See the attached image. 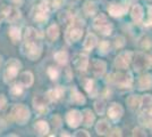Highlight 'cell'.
<instances>
[{
	"instance_id": "1",
	"label": "cell",
	"mask_w": 152,
	"mask_h": 137,
	"mask_svg": "<svg viewBox=\"0 0 152 137\" xmlns=\"http://www.w3.org/2000/svg\"><path fill=\"white\" fill-rule=\"evenodd\" d=\"M23 50L25 56H27L32 61H35L40 57L42 53V42H41V34L37 31V29L34 27L26 29Z\"/></svg>"
},
{
	"instance_id": "2",
	"label": "cell",
	"mask_w": 152,
	"mask_h": 137,
	"mask_svg": "<svg viewBox=\"0 0 152 137\" xmlns=\"http://www.w3.org/2000/svg\"><path fill=\"white\" fill-rule=\"evenodd\" d=\"M10 116L14 121H16L18 124H25L31 117V113H30V110L27 109V106L23 104H17L13 106L10 111Z\"/></svg>"
},
{
	"instance_id": "3",
	"label": "cell",
	"mask_w": 152,
	"mask_h": 137,
	"mask_svg": "<svg viewBox=\"0 0 152 137\" xmlns=\"http://www.w3.org/2000/svg\"><path fill=\"white\" fill-rule=\"evenodd\" d=\"M107 81L111 82V84H116L121 88H129L132 86V82H133V78H132V74L129 72H127V73H114V74L108 76Z\"/></svg>"
},
{
	"instance_id": "4",
	"label": "cell",
	"mask_w": 152,
	"mask_h": 137,
	"mask_svg": "<svg viewBox=\"0 0 152 137\" xmlns=\"http://www.w3.org/2000/svg\"><path fill=\"white\" fill-rule=\"evenodd\" d=\"M132 61H133L134 69L136 71L148 70V69H150V66L152 64L151 56H149L145 53H136L132 59Z\"/></svg>"
},
{
	"instance_id": "5",
	"label": "cell",
	"mask_w": 152,
	"mask_h": 137,
	"mask_svg": "<svg viewBox=\"0 0 152 137\" xmlns=\"http://www.w3.org/2000/svg\"><path fill=\"white\" fill-rule=\"evenodd\" d=\"M93 26L104 36H109L113 31V24L108 21L104 14H100L96 16V19L93 21Z\"/></svg>"
},
{
	"instance_id": "6",
	"label": "cell",
	"mask_w": 152,
	"mask_h": 137,
	"mask_svg": "<svg viewBox=\"0 0 152 137\" xmlns=\"http://www.w3.org/2000/svg\"><path fill=\"white\" fill-rule=\"evenodd\" d=\"M20 63H19L17 59H12L7 62L6 64V69H5V72H4V77H5V81L8 82V81H12L14 79L17 77L18 74V71L20 70Z\"/></svg>"
},
{
	"instance_id": "7",
	"label": "cell",
	"mask_w": 152,
	"mask_h": 137,
	"mask_svg": "<svg viewBox=\"0 0 152 137\" xmlns=\"http://www.w3.org/2000/svg\"><path fill=\"white\" fill-rule=\"evenodd\" d=\"M33 20L38 23H45L49 19V10L47 2L42 1L41 4H38L33 9Z\"/></svg>"
},
{
	"instance_id": "8",
	"label": "cell",
	"mask_w": 152,
	"mask_h": 137,
	"mask_svg": "<svg viewBox=\"0 0 152 137\" xmlns=\"http://www.w3.org/2000/svg\"><path fill=\"white\" fill-rule=\"evenodd\" d=\"M83 114L77 110H72L66 114V122L70 128H76L82 124Z\"/></svg>"
},
{
	"instance_id": "9",
	"label": "cell",
	"mask_w": 152,
	"mask_h": 137,
	"mask_svg": "<svg viewBox=\"0 0 152 137\" xmlns=\"http://www.w3.org/2000/svg\"><path fill=\"white\" fill-rule=\"evenodd\" d=\"M2 16L8 22H16L20 17V12L14 6H5L2 8Z\"/></svg>"
},
{
	"instance_id": "10",
	"label": "cell",
	"mask_w": 152,
	"mask_h": 137,
	"mask_svg": "<svg viewBox=\"0 0 152 137\" xmlns=\"http://www.w3.org/2000/svg\"><path fill=\"white\" fill-rule=\"evenodd\" d=\"M131 62H132V53L123 52L116 57V59H115V65H116V67H118V69H127Z\"/></svg>"
},
{
	"instance_id": "11",
	"label": "cell",
	"mask_w": 152,
	"mask_h": 137,
	"mask_svg": "<svg viewBox=\"0 0 152 137\" xmlns=\"http://www.w3.org/2000/svg\"><path fill=\"white\" fill-rule=\"evenodd\" d=\"M83 29L78 25H73L68 29V31L66 32V40L72 44V42H76L82 38Z\"/></svg>"
},
{
	"instance_id": "12",
	"label": "cell",
	"mask_w": 152,
	"mask_h": 137,
	"mask_svg": "<svg viewBox=\"0 0 152 137\" xmlns=\"http://www.w3.org/2000/svg\"><path fill=\"white\" fill-rule=\"evenodd\" d=\"M73 64L77 70L80 71H85L89 66V57L85 54H76L74 59H73Z\"/></svg>"
},
{
	"instance_id": "13",
	"label": "cell",
	"mask_w": 152,
	"mask_h": 137,
	"mask_svg": "<svg viewBox=\"0 0 152 137\" xmlns=\"http://www.w3.org/2000/svg\"><path fill=\"white\" fill-rule=\"evenodd\" d=\"M124 114V109L121 107V104L113 103L108 109V117L110 118L113 121H118Z\"/></svg>"
},
{
	"instance_id": "14",
	"label": "cell",
	"mask_w": 152,
	"mask_h": 137,
	"mask_svg": "<svg viewBox=\"0 0 152 137\" xmlns=\"http://www.w3.org/2000/svg\"><path fill=\"white\" fill-rule=\"evenodd\" d=\"M127 9L128 7L125 5H121V4H110L108 6V12L111 16L115 17H118V16H123L127 13Z\"/></svg>"
},
{
	"instance_id": "15",
	"label": "cell",
	"mask_w": 152,
	"mask_h": 137,
	"mask_svg": "<svg viewBox=\"0 0 152 137\" xmlns=\"http://www.w3.org/2000/svg\"><path fill=\"white\" fill-rule=\"evenodd\" d=\"M139 121L142 126H145V127H152V106L144 107L143 112L140 114Z\"/></svg>"
},
{
	"instance_id": "16",
	"label": "cell",
	"mask_w": 152,
	"mask_h": 137,
	"mask_svg": "<svg viewBox=\"0 0 152 137\" xmlns=\"http://www.w3.org/2000/svg\"><path fill=\"white\" fill-rule=\"evenodd\" d=\"M33 106L39 112L47 111L48 103H47V99H45V96L43 95H37L35 97L33 98Z\"/></svg>"
},
{
	"instance_id": "17",
	"label": "cell",
	"mask_w": 152,
	"mask_h": 137,
	"mask_svg": "<svg viewBox=\"0 0 152 137\" xmlns=\"http://www.w3.org/2000/svg\"><path fill=\"white\" fill-rule=\"evenodd\" d=\"M33 81H34V78H33V74L31 72H23L20 76H19V80H18V84L23 87H31L33 85Z\"/></svg>"
},
{
	"instance_id": "18",
	"label": "cell",
	"mask_w": 152,
	"mask_h": 137,
	"mask_svg": "<svg viewBox=\"0 0 152 137\" xmlns=\"http://www.w3.org/2000/svg\"><path fill=\"white\" fill-rule=\"evenodd\" d=\"M64 93H65V89H64L63 87H56V88L50 89V90L48 91L47 96L52 102H57L58 99H60V98L63 97Z\"/></svg>"
},
{
	"instance_id": "19",
	"label": "cell",
	"mask_w": 152,
	"mask_h": 137,
	"mask_svg": "<svg viewBox=\"0 0 152 137\" xmlns=\"http://www.w3.org/2000/svg\"><path fill=\"white\" fill-rule=\"evenodd\" d=\"M106 69H107V64L103 61H100V59L93 61L92 70H93V73H94L95 76H102L106 72Z\"/></svg>"
},
{
	"instance_id": "20",
	"label": "cell",
	"mask_w": 152,
	"mask_h": 137,
	"mask_svg": "<svg viewBox=\"0 0 152 137\" xmlns=\"http://www.w3.org/2000/svg\"><path fill=\"white\" fill-rule=\"evenodd\" d=\"M95 130L98 133V135H108L110 133V124H108L107 120H100L98 121V124L95 126Z\"/></svg>"
},
{
	"instance_id": "21",
	"label": "cell",
	"mask_w": 152,
	"mask_h": 137,
	"mask_svg": "<svg viewBox=\"0 0 152 137\" xmlns=\"http://www.w3.org/2000/svg\"><path fill=\"white\" fill-rule=\"evenodd\" d=\"M152 87V76L151 74H144L139 80V88L141 90L150 89Z\"/></svg>"
},
{
	"instance_id": "22",
	"label": "cell",
	"mask_w": 152,
	"mask_h": 137,
	"mask_svg": "<svg viewBox=\"0 0 152 137\" xmlns=\"http://www.w3.org/2000/svg\"><path fill=\"white\" fill-rule=\"evenodd\" d=\"M34 129L38 133V135H40V136H45L49 133V126H48V124L45 121L40 120V121H37L34 124Z\"/></svg>"
},
{
	"instance_id": "23",
	"label": "cell",
	"mask_w": 152,
	"mask_h": 137,
	"mask_svg": "<svg viewBox=\"0 0 152 137\" xmlns=\"http://www.w3.org/2000/svg\"><path fill=\"white\" fill-rule=\"evenodd\" d=\"M70 99L75 104H84L85 103V97L82 95V93H80L74 87L70 89Z\"/></svg>"
},
{
	"instance_id": "24",
	"label": "cell",
	"mask_w": 152,
	"mask_h": 137,
	"mask_svg": "<svg viewBox=\"0 0 152 137\" xmlns=\"http://www.w3.org/2000/svg\"><path fill=\"white\" fill-rule=\"evenodd\" d=\"M96 41H98V38L95 37L94 34L92 33H89L86 36V38L84 40V44H83V47L85 50H92L94 48V46L96 45Z\"/></svg>"
},
{
	"instance_id": "25",
	"label": "cell",
	"mask_w": 152,
	"mask_h": 137,
	"mask_svg": "<svg viewBox=\"0 0 152 137\" xmlns=\"http://www.w3.org/2000/svg\"><path fill=\"white\" fill-rule=\"evenodd\" d=\"M126 104L131 110H137L141 106V97L137 95H132L126 99Z\"/></svg>"
},
{
	"instance_id": "26",
	"label": "cell",
	"mask_w": 152,
	"mask_h": 137,
	"mask_svg": "<svg viewBox=\"0 0 152 137\" xmlns=\"http://www.w3.org/2000/svg\"><path fill=\"white\" fill-rule=\"evenodd\" d=\"M143 8L140 6V5H135L133 7V9H132V19L135 23H140L142 19H143Z\"/></svg>"
},
{
	"instance_id": "27",
	"label": "cell",
	"mask_w": 152,
	"mask_h": 137,
	"mask_svg": "<svg viewBox=\"0 0 152 137\" xmlns=\"http://www.w3.org/2000/svg\"><path fill=\"white\" fill-rule=\"evenodd\" d=\"M84 87H85V90L91 95V97H94L96 95V87H95V84L93 80L85 79L84 80Z\"/></svg>"
},
{
	"instance_id": "28",
	"label": "cell",
	"mask_w": 152,
	"mask_h": 137,
	"mask_svg": "<svg viewBox=\"0 0 152 137\" xmlns=\"http://www.w3.org/2000/svg\"><path fill=\"white\" fill-rule=\"evenodd\" d=\"M83 114V120H84V124L86 126V127H91L93 122H94V114L92 113L91 110H84L82 112Z\"/></svg>"
},
{
	"instance_id": "29",
	"label": "cell",
	"mask_w": 152,
	"mask_h": 137,
	"mask_svg": "<svg viewBox=\"0 0 152 137\" xmlns=\"http://www.w3.org/2000/svg\"><path fill=\"white\" fill-rule=\"evenodd\" d=\"M47 36L49 37L50 40H56L59 37V27L57 24H51L48 29H47Z\"/></svg>"
},
{
	"instance_id": "30",
	"label": "cell",
	"mask_w": 152,
	"mask_h": 137,
	"mask_svg": "<svg viewBox=\"0 0 152 137\" xmlns=\"http://www.w3.org/2000/svg\"><path fill=\"white\" fill-rule=\"evenodd\" d=\"M83 9H84V12H85L86 15L92 16V15L96 14V12H98V6L95 5L93 1H86L84 7H83Z\"/></svg>"
},
{
	"instance_id": "31",
	"label": "cell",
	"mask_w": 152,
	"mask_h": 137,
	"mask_svg": "<svg viewBox=\"0 0 152 137\" xmlns=\"http://www.w3.org/2000/svg\"><path fill=\"white\" fill-rule=\"evenodd\" d=\"M55 59L59 64H66L67 61H68V54L65 50H59V52L55 54Z\"/></svg>"
},
{
	"instance_id": "32",
	"label": "cell",
	"mask_w": 152,
	"mask_h": 137,
	"mask_svg": "<svg viewBox=\"0 0 152 137\" xmlns=\"http://www.w3.org/2000/svg\"><path fill=\"white\" fill-rule=\"evenodd\" d=\"M9 37H10V39L13 42H17L19 39H20V31H19L18 27H16V26H12L10 29H9Z\"/></svg>"
},
{
	"instance_id": "33",
	"label": "cell",
	"mask_w": 152,
	"mask_h": 137,
	"mask_svg": "<svg viewBox=\"0 0 152 137\" xmlns=\"http://www.w3.org/2000/svg\"><path fill=\"white\" fill-rule=\"evenodd\" d=\"M59 21L65 24H70V22H73V16L68 12H63L59 14Z\"/></svg>"
},
{
	"instance_id": "34",
	"label": "cell",
	"mask_w": 152,
	"mask_h": 137,
	"mask_svg": "<svg viewBox=\"0 0 152 137\" xmlns=\"http://www.w3.org/2000/svg\"><path fill=\"white\" fill-rule=\"evenodd\" d=\"M94 109H95V111H96V113H98V114L102 116V114L104 113V110H106V104H104V101H102V99H100V101H96V102L94 103Z\"/></svg>"
},
{
	"instance_id": "35",
	"label": "cell",
	"mask_w": 152,
	"mask_h": 137,
	"mask_svg": "<svg viewBox=\"0 0 152 137\" xmlns=\"http://www.w3.org/2000/svg\"><path fill=\"white\" fill-rule=\"evenodd\" d=\"M141 105H143V107H149L152 106V96L151 95H144L141 98Z\"/></svg>"
},
{
	"instance_id": "36",
	"label": "cell",
	"mask_w": 152,
	"mask_h": 137,
	"mask_svg": "<svg viewBox=\"0 0 152 137\" xmlns=\"http://www.w3.org/2000/svg\"><path fill=\"white\" fill-rule=\"evenodd\" d=\"M10 93H12L13 96H19V95H22V93H23V86H20L19 84L14 85L12 87V89H10Z\"/></svg>"
},
{
	"instance_id": "37",
	"label": "cell",
	"mask_w": 152,
	"mask_h": 137,
	"mask_svg": "<svg viewBox=\"0 0 152 137\" xmlns=\"http://www.w3.org/2000/svg\"><path fill=\"white\" fill-rule=\"evenodd\" d=\"M109 42L108 41H102L100 42V45H99V53H101V54H107L108 50H109Z\"/></svg>"
},
{
	"instance_id": "38",
	"label": "cell",
	"mask_w": 152,
	"mask_h": 137,
	"mask_svg": "<svg viewBox=\"0 0 152 137\" xmlns=\"http://www.w3.org/2000/svg\"><path fill=\"white\" fill-rule=\"evenodd\" d=\"M48 74H49V77H50L52 80H56L58 78V76H59V72L56 67H49L48 69Z\"/></svg>"
},
{
	"instance_id": "39",
	"label": "cell",
	"mask_w": 152,
	"mask_h": 137,
	"mask_svg": "<svg viewBox=\"0 0 152 137\" xmlns=\"http://www.w3.org/2000/svg\"><path fill=\"white\" fill-rule=\"evenodd\" d=\"M124 45H125V39H124V37H121V36L117 37V38H116V47H117V48H121Z\"/></svg>"
},
{
	"instance_id": "40",
	"label": "cell",
	"mask_w": 152,
	"mask_h": 137,
	"mask_svg": "<svg viewBox=\"0 0 152 137\" xmlns=\"http://www.w3.org/2000/svg\"><path fill=\"white\" fill-rule=\"evenodd\" d=\"M133 136H142V137H144L146 136V134H145V131L143 130L142 128H135L133 130Z\"/></svg>"
},
{
	"instance_id": "41",
	"label": "cell",
	"mask_w": 152,
	"mask_h": 137,
	"mask_svg": "<svg viewBox=\"0 0 152 137\" xmlns=\"http://www.w3.org/2000/svg\"><path fill=\"white\" fill-rule=\"evenodd\" d=\"M7 104V99L4 95H0V110H2Z\"/></svg>"
},
{
	"instance_id": "42",
	"label": "cell",
	"mask_w": 152,
	"mask_h": 137,
	"mask_svg": "<svg viewBox=\"0 0 152 137\" xmlns=\"http://www.w3.org/2000/svg\"><path fill=\"white\" fill-rule=\"evenodd\" d=\"M109 136H121V130L119 128H115L111 133H109Z\"/></svg>"
},
{
	"instance_id": "43",
	"label": "cell",
	"mask_w": 152,
	"mask_h": 137,
	"mask_svg": "<svg viewBox=\"0 0 152 137\" xmlns=\"http://www.w3.org/2000/svg\"><path fill=\"white\" fill-rule=\"evenodd\" d=\"M74 136H85V137H90V134L88 133V131H85V130H80V131H77L76 134H74Z\"/></svg>"
},
{
	"instance_id": "44",
	"label": "cell",
	"mask_w": 152,
	"mask_h": 137,
	"mask_svg": "<svg viewBox=\"0 0 152 137\" xmlns=\"http://www.w3.org/2000/svg\"><path fill=\"white\" fill-rule=\"evenodd\" d=\"M152 23V6H149V21H148V24H151Z\"/></svg>"
},
{
	"instance_id": "45",
	"label": "cell",
	"mask_w": 152,
	"mask_h": 137,
	"mask_svg": "<svg viewBox=\"0 0 152 137\" xmlns=\"http://www.w3.org/2000/svg\"><path fill=\"white\" fill-rule=\"evenodd\" d=\"M9 1H12L13 4H16V5H22L24 0H9Z\"/></svg>"
}]
</instances>
